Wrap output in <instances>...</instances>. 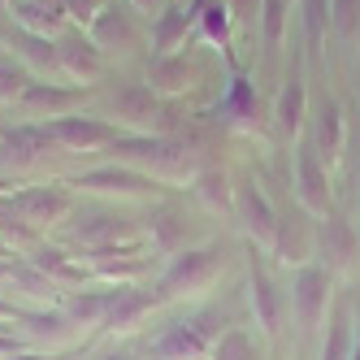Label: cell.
<instances>
[{
	"label": "cell",
	"instance_id": "1",
	"mask_svg": "<svg viewBox=\"0 0 360 360\" xmlns=\"http://www.w3.org/2000/svg\"><path fill=\"white\" fill-rule=\"evenodd\" d=\"M165 109H169V100L135 79H122L100 96V117H109L122 135H161Z\"/></svg>",
	"mask_w": 360,
	"mask_h": 360
},
{
	"label": "cell",
	"instance_id": "2",
	"mask_svg": "<svg viewBox=\"0 0 360 360\" xmlns=\"http://www.w3.org/2000/svg\"><path fill=\"white\" fill-rule=\"evenodd\" d=\"M221 269H226V256H221L217 243L187 248V252L169 256V261L161 265V274H157L152 287H157L161 304H174V300H187V295H204L221 278Z\"/></svg>",
	"mask_w": 360,
	"mask_h": 360
},
{
	"label": "cell",
	"instance_id": "3",
	"mask_svg": "<svg viewBox=\"0 0 360 360\" xmlns=\"http://www.w3.org/2000/svg\"><path fill=\"white\" fill-rule=\"evenodd\" d=\"M248 308H252V321L261 326L265 339H278L282 326H287V313H291L287 291H282V282L274 278L265 252L256 243H248Z\"/></svg>",
	"mask_w": 360,
	"mask_h": 360
},
{
	"label": "cell",
	"instance_id": "4",
	"mask_svg": "<svg viewBox=\"0 0 360 360\" xmlns=\"http://www.w3.org/2000/svg\"><path fill=\"white\" fill-rule=\"evenodd\" d=\"M287 304H291V317H295L300 334H317L321 321L330 317V308H334V274L321 261L300 265L295 278H291Z\"/></svg>",
	"mask_w": 360,
	"mask_h": 360
},
{
	"label": "cell",
	"instance_id": "5",
	"mask_svg": "<svg viewBox=\"0 0 360 360\" xmlns=\"http://www.w3.org/2000/svg\"><path fill=\"white\" fill-rule=\"evenodd\" d=\"M53 135H48L44 122H18L13 131H0V178L13 183V178L35 174L48 157H53Z\"/></svg>",
	"mask_w": 360,
	"mask_h": 360
},
{
	"label": "cell",
	"instance_id": "6",
	"mask_svg": "<svg viewBox=\"0 0 360 360\" xmlns=\"http://www.w3.org/2000/svg\"><path fill=\"white\" fill-rule=\"evenodd\" d=\"M65 187L83 191V195H100V200H148L157 195V178H148L131 165H117V161H105V165H91L83 174H74Z\"/></svg>",
	"mask_w": 360,
	"mask_h": 360
},
{
	"label": "cell",
	"instance_id": "7",
	"mask_svg": "<svg viewBox=\"0 0 360 360\" xmlns=\"http://www.w3.org/2000/svg\"><path fill=\"white\" fill-rule=\"evenodd\" d=\"M317 256L334 278L360 274V230L343 213L330 209L326 217H317Z\"/></svg>",
	"mask_w": 360,
	"mask_h": 360
},
{
	"label": "cell",
	"instance_id": "8",
	"mask_svg": "<svg viewBox=\"0 0 360 360\" xmlns=\"http://www.w3.org/2000/svg\"><path fill=\"white\" fill-rule=\"evenodd\" d=\"M87 39L100 48L105 57H122V53H135L143 44V27H139V13L126 5V0H105V9L91 18Z\"/></svg>",
	"mask_w": 360,
	"mask_h": 360
},
{
	"label": "cell",
	"instance_id": "9",
	"mask_svg": "<svg viewBox=\"0 0 360 360\" xmlns=\"http://www.w3.org/2000/svg\"><path fill=\"white\" fill-rule=\"evenodd\" d=\"M9 209L18 217H27L35 230H53L74 213V191L65 183H35V187H18L5 195Z\"/></svg>",
	"mask_w": 360,
	"mask_h": 360
},
{
	"label": "cell",
	"instance_id": "10",
	"mask_svg": "<svg viewBox=\"0 0 360 360\" xmlns=\"http://www.w3.org/2000/svg\"><path fill=\"white\" fill-rule=\"evenodd\" d=\"M74 217V213H70ZM70 243L83 252H100V248H117V243H139V221L126 217L117 209H91L79 213L70 226Z\"/></svg>",
	"mask_w": 360,
	"mask_h": 360
},
{
	"label": "cell",
	"instance_id": "11",
	"mask_svg": "<svg viewBox=\"0 0 360 360\" xmlns=\"http://www.w3.org/2000/svg\"><path fill=\"white\" fill-rule=\"evenodd\" d=\"M278 204L269 200V191L256 183V178H239L235 183V221L243 226V235H248V243H256V248H269L274 243V230H278Z\"/></svg>",
	"mask_w": 360,
	"mask_h": 360
},
{
	"label": "cell",
	"instance_id": "12",
	"mask_svg": "<svg viewBox=\"0 0 360 360\" xmlns=\"http://www.w3.org/2000/svg\"><path fill=\"white\" fill-rule=\"evenodd\" d=\"M83 105H87V87H65L57 79H31V87L18 100V113L31 122H57V117L79 113Z\"/></svg>",
	"mask_w": 360,
	"mask_h": 360
},
{
	"label": "cell",
	"instance_id": "13",
	"mask_svg": "<svg viewBox=\"0 0 360 360\" xmlns=\"http://www.w3.org/2000/svg\"><path fill=\"white\" fill-rule=\"evenodd\" d=\"M157 308H161L157 287H109V313H105L100 334H109V339H126V334H135L152 313H157Z\"/></svg>",
	"mask_w": 360,
	"mask_h": 360
},
{
	"label": "cell",
	"instance_id": "14",
	"mask_svg": "<svg viewBox=\"0 0 360 360\" xmlns=\"http://www.w3.org/2000/svg\"><path fill=\"white\" fill-rule=\"evenodd\" d=\"M291 183H295V195H300V209L308 217H326L330 213V174H326V161L313 152V143H300L291 152Z\"/></svg>",
	"mask_w": 360,
	"mask_h": 360
},
{
	"label": "cell",
	"instance_id": "15",
	"mask_svg": "<svg viewBox=\"0 0 360 360\" xmlns=\"http://www.w3.org/2000/svg\"><path fill=\"white\" fill-rule=\"evenodd\" d=\"M13 326H22V343H35L39 352H70L74 343H79V326H74L65 313H61V304H53V308H31V313H18V321Z\"/></svg>",
	"mask_w": 360,
	"mask_h": 360
},
{
	"label": "cell",
	"instance_id": "16",
	"mask_svg": "<svg viewBox=\"0 0 360 360\" xmlns=\"http://www.w3.org/2000/svg\"><path fill=\"white\" fill-rule=\"evenodd\" d=\"M213 347L217 343L209 339V334H204L191 317H183V321L161 326V334H152L148 347H143V356L148 360H209Z\"/></svg>",
	"mask_w": 360,
	"mask_h": 360
},
{
	"label": "cell",
	"instance_id": "17",
	"mask_svg": "<svg viewBox=\"0 0 360 360\" xmlns=\"http://www.w3.org/2000/svg\"><path fill=\"white\" fill-rule=\"evenodd\" d=\"M48 135L61 152H105L122 131L109 122V117H87V113H70V117H57V122H44Z\"/></svg>",
	"mask_w": 360,
	"mask_h": 360
},
{
	"label": "cell",
	"instance_id": "18",
	"mask_svg": "<svg viewBox=\"0 0 360 360\" xmlns=\"http://www.w3.org/2000/svg\"><path fill=\"white\" fill-rule=\"evenodd\" d=\"M83 261L91 265V274L100 282H113V287H139L148 278L152 261L139 243H117V248H100V252H87Z\"/></svg>",
	"mask_w": 360,
	"mask_h": 360
},
{
	"label": "cell",
	"instance_id": "19",
	"mask_svg": "<svg viewBox=\"0 0 360 360\" xmlns=\"http://www.w3.org/2000/svg\"><path fill=\"white\" fill-rule=\"evenodd\" d=\"M0 44L9 48L13 65H22L27 74H39V79H61V61H57V39L48 35H35L27 27H5V35H0Z\"/></svg>",
	"mask_w": 360,
	"mask_h": 360
},
{
	"label": "cell",
	"instance_id": "20",
	"mask_svg": "<svg viewBox=\"0 0 360 360\" xmlns=\"http://www.w3.org/2000/svg\"><path fill=\"white\" fill-rule=\"evenodd\" d=\"M57 61H61V79L79 83V87H91L109 74V57L83 35V31H65L57 35Z\"/></svg>",
	"mask_w": 360,
	"mask_h": 360
},
{
	"label": "cell",
	"instance_id": "21",
	"mask_svg": "<svg viewBox=\"0 0 360 360\" xmlns=\"http://www.w3.org/2000/svg\"><path fill=\"white\" fill-rule=\"evenodd\" d=\"M274 256L282 265H308L317 256V221L308 217L304 209H295V213H282L278 217V230H274Z\"/></svg>",
	"mask_w": 360,
	"mask_h": 360
},
{
	"label": "cell",
	"instance_id": "22",
	"mask_svg": "<svg viewBox=\"0 0 360 360\" xmlns=\"http://www.w3.org/2000/svg\"><path fill=\"white\" fill-rule=\"evenodd\" d=\"M27 261H31V265H35L48 282H53V287H57L61 295L83 291L87 282L96 278V274H91V265L83 261V256H74L70 248H53V243H39V248L27 256Z\"/></svg>",
	"mask_w": 360,
	"mask_h": 360
},
{
	"label": "cell",
	"instance_id": "23",
	"mask_svg": "<svg viewBox=\"0 0 360 360\" xmlns=\"http://www.w3.org/2000/svg\"><path fill=\"white\" fill-rule=\"evenodd\" d=\"M148 239L152 248H157L161 256H178V252H187L195 248L191 239V217L183 204H174V200H161V204H152V213H148Z\"/></svg>",
	"mask_w": 360,
	"mask_h": 360
},
{
	"label": "cell",
	"instance_id": "24",
	"mask_svg": "<svg viewBox=\"0 0 360 360\" xmlns=\"http://www.w3.org/2000/svg\"><path fill=\"white\" fill-rule=\"evenodd\" d=\"M213 117L221 122V131H230V126H235V131H252L256 117H261V96H256V83L243 79V74H235L230 87L221 91Z\"/></svg>",
	"mask_w": 360,
	"mask_h": 360
},
{
	"label": "cell",
	"instance_id": "25",
	"mask_svg": "<svg viewBox=\"0 0 360 360\" xmlns=\"http://www.w3.org/2000/svg\"><path fill=\"white\" fill-rule=\"evenodd\" d=\"M195 79H200L195 61L187 53H169V57H152L148 61V79L143 83L165 100H178V96H187L195 87Z\"/></svg>",
	"mask_w": 360,
	"mask_h": 360
},
{
	"label": "cell",
	"instance_id": "26",
	"mask_svg": "<svg viewBox=\"0 0 360 360\" xmlns=\"http://www.w3.org/2000/svg\"><path fill=\"white\" fill-rule=\"evenodd\" d=\"M308 143H313V152L321 161H330V157H339L343 152V143H347V126H343V105L334 96H321V105H317V113L308 117Z\"/></svg>",
	"mask_w": 360,
	"mask_h": 360
},
{
	"label": "cell",
	"instance_id": "27",
	"mask_svg": "<svg viewBox=\"0 0 360 360\" xmlns=\"http://www.w3.org/2000/svg\"><path fill=\"white\" fill-rule=\"evenodd\" d=\"M191 195L209 217H235V178L221 165H204L191 178Z\"/></svg>",
	"mask_w": 360,
	"mask_h": 360
},
{
	"label": "cell",
	"instance_id": "28",
	"mask_svg": "<svg viewBox=\"0 0 360 360\" xmlns=\"http://www.w3.org/2000/svg\"><path fill=\"white\" fill-rule=\"evenodd\" d=\"M9 22L13 27H27L35 35H48V39H57L65 31V9L61 5H48V0H13L9 5Z\"/></svg>",
	"mask_w": 360,
	"mask_h": 360
},
{
	"label": "cell",
	"instance_id": "29",
	"mask_svg": "<svg viewBox=\"0 0 360 360\" xmlns=\"http://www.w3.org/2000/svg\"><path fill=\"white\" fill-rule=\"evenodd\" d=\"M274 122H278V131L287 135V139H295L304 131V122H308V87H304V74L300 70L282 83L278 105H274Z\"/></svg>",
	"mask_w": 360,
	"mask_h": 360
},
{
	"label": "cell",
	"instance_id": "30",
	"mask_svg": "<svg viewBox=\"0 0 360 360\" xmlns=\"http://www.w3.org/2000/svg\"><path fill=\"white\" fill-rule=\"evenodd\" d=\"M191 31H195V22H191V13H187V9H178V5L161 9V13H157V22H152V57L183 53Z\"/></svg>",
	"mask_w": 360,
	"mask_h": 360
},
{
	"label": "cell",
	"instance_id": "31",
	"mask_svg": "<svg viewBox=\"0 0 360 360\" xmlns=\"http://www.w3.org/2000/svg\"><path fill=\"white\" fill-rule=\"evenodd\" d=\"M352 347H356V317H352L347 304H339V308H330V317H326L321 360H352Z\"/></svg>",
	"mask_w": 360,
	"mask_h": 360
},
{
	"label": "cell",
	"instance_id": "32",
	"mask_svg": "<svg viewBox=\"0 0 360 360\" xmlns=\"http://www.w3.org/2000/svg\"><path fill=\"white\" fill-rule=\"evenodd\" d=\"M61 313L79 326V330H100L109 313V291H70L61 300Z\"/></svg>",
	"mask_w": 360,
	"mask_h": 360
},
{
	"label": "cell",
	"instance_id": "33",
	"mask_svg": "<svg viewBox=\"0 0 360 360\" xmlns=\"http://www.w3.org/2000/svg\"><path fill=\"white\" fill-rule=\"evenodd\" d=\"M300 22H304V44L308 53H321L326 31H330V0H300Z\"/></svg>",
	"mask_w": 360,
	"mask_h": 360
},
{
	"label": "cell",
	"instance_id": "34",
	"mask_svg": "<svg viewBox=\"0 0 360 360\" xmlns=\"http://www.w3.org/2000/svg\"><path fill=\"white\" fill-rule=\"evenodd\" d=\"M261 39L269 53H278L282 44H287V18H291V5L287 0H261Z\"/></svg>",
	"mask_w": 360,
	"mask_h": 360
},
{
	"label": "cell",
	"instance_id": "35",
	"mask_svg": "<svg viewBox=\"0 0 360 360\" xmlns=\"http://www.w3.org/2000/svg\"><path fill=\"white\" fill-rule=\"evenodd\" d=\"M195 35L209 39V44L230 48V9H226V0H217V5H209V9L195 18Z\"/></svg>",
	"mask_w": 360,
	"mask_h": 360
},
{
	"label": "cell",
	"instance_id": "36",
	"mask_svg": "<svg viewBox=\"0 0 360 360\" xmlns=\"http://www.w3.org/2000/svg\"><path fill=\"white\" fill-rule=\"evenodd\" d=\"M209 360H261V347H256V339L248 330H226L221 339H217V347H213V356Z\"/></svg>",
	"mask_w": 360,
	"mask_h": 360
},
{
	"label": "cell",
	"instance_id": "37",
	"mask_svg": "<svg viewBox=\"0 0 360 360\" xmlns=\"http://www.w3.org/2000/svg\"><path fill=\"white\" fill-rule=\"evenodd\" d=\"M330 31L343 44L360 35V0H330Z\"/></svg>",
	"mask_w": 360,
	"mask_h": 360
},
{
	"label": "cell",
	"instance_id": "38",
	"mask_svg": "<svg viewBox=\"0 0 360 360\" xmlns=\"http://www.w3.org/2000/svg\"><path fill=\"white\" fill-rule=\"evenodd\" d=\"M27 87H31V74H27V70L13 65V61H0V109H5V105H18Z\"/></svg>",
	"mask_w": 360,
	"mask_h": 360
},
{
	"label": "cell",
	"instance_id": "39",
	"mask_svg": "<svg viewBox=\"0 0 360 360\" xmlns=\"http://www.w3.org/2000/svg\"><path fill=\"white\" fill-rule=\"evenodd\" d=\"M105 9V0H65V18L70 22H83V27H91V18Z\"/></svg>",
	"mask_w": 360,
	"mask_h": 360
},
{
	"label": "cell",
	"instance_id": "40",
	"mask_svg": "<svg viewBox=\"0 0 360 360\" xmlns=\"http://www.w3.org/2000/svg\"><path fill=\"white\" fill-rule=\"evenodd\" d=\"M226 9H230V18H239V22H256L261 0H226Z\"/></svg>",
	"mask_w": 360,
	"mask_h": 360
},
{
	"label": "cell",
	"instance_id": "41",
	"mask_svg": "<svg viewBox=\"0 0 360 360\" xmlns=\"http://www.w3.org/2000/svg\"><path fill=\"white\" fill-rule=\"evenodd\" d=\"M13 352H22V339H18L13 330H0V360L13 356Z\"/></svg>",
	"mask_w": 360,
	"mask_h": 360
},
{
	"label": "cell",
	"instance_id": "42",
	"mask_svg": "<svg viewBox=\"0 0 360 360\" xmlns=\"http://www.w3.org/2000/svg\"><path fill=\"white\" fill-rule=\"evenodd\" d=\"M5 360H61V356L57 352H39V347H22V352H13Z\"/></svg>",
	"mask_w": 360,
	"mask_h": 360
},
{
	"label": "cell",
	"instance_id": "43",
	"mask_svg": "<svg viewBox=\"0 0 360 360\" xmlns=\"http://www.w3.org/2000/svg\"><path fill=\"white\" fill-rule=\"evenodd\" d=\"M18 313H22L18 304H9V300H0V326H5V321H18Z\"/></svg>",
	"mask_w": 360,
	"mask_h": 360
},
{
	"label": "cell",
	"instance_id": "44",
	"mask_svg": "<svg viewBox=\"0 0 360 360\" xmlns=\"http://www.w3.org/2000/svg\"><path fill=\"white\" fill-rule=\"evenodd\" d=\"M126 5H131L135 13H152V9H157V5H161V0H126Z\"/></svg>",
	"mask_w": 360,
	"mask_h": 360
},
{
	"label": "cell",
	"instance_id": "45",
	"mask_svg": "<svg viewBox=\"0 0 360 360\" xmlns=\"http://www.w3.org/2000/svg\"><path fill=\"white\" fill-rule=\"evenodd\" d=\"M96 360H135V356H126V352H100Z\"/></svg>",
	"mask_w": 360,
	"mask_h": 360
},
{
	"label": "cell",
	"instance_id": "46",
	"mask_svg": "<svg viewBox=\"0 0 360 360\" xmlns=\"http://www.w3.org/2000/svg\"><path fill=\"white\" fill-rule=\"evenodd\" d=\"M352 143H356V178H360V131L352 135Z\"/></svg>",
	"mask_w": 360,
	"mask_h": 360
},
{
	"label": "cell",
	"instance_id": "47",
	"mask_svg": "<svg viewBox=\"0 0 360 360\" xmlns=\"http://www.w3.org/2000/svg\"><path fill=\"white\" fill-rule=\"evenodd\" d=\"M352 360H360V317H356V347H352Z\"/></svg>",
	"mask_w": 360,
	"mask_h": 360
},
{
	"label": "cell",
	"instance_id": "48",
	"mask_svg": "<svg viewBox=\"0 0 360 360\" xmlns=\"http://www.w3.org/2000/svg\"><path fill=\"white\" fill-rule=\"evenodd\" d=\"M9 187H13V183H5V178H0V195H9Z\"/></svg>",
	"mask_w": 360,
	"mask_h": 360
},
{
	"label": "cell",
	"instance_id": "49",
	"mask_svg": "<svg viewBox=\"0 0 360 360\" xmlns=\"http://www.w3.org/2000/svg\"><path fill=\"white\" fill-rule=\"evenodd\" d=\"M48 5H61V9H65V0H48Z\"/></svg>",
	"mask_w": 360,
	"mask_h": 360
},
{
	"label": "cell",
	"instance_id": "50",
	"mask_svg": "<svg viewBox=\"0 0 360 360\" xmlns=\"http://www.w3.org/2000/svg\"><path fill=\"white\" fill-rule=\"evenodd\" d=\"M0 5H5V9H9V5H13V0H0Z\"/></svg>",
	"mask_w": 360,
	"mask_h": 360
}]
</instances>
